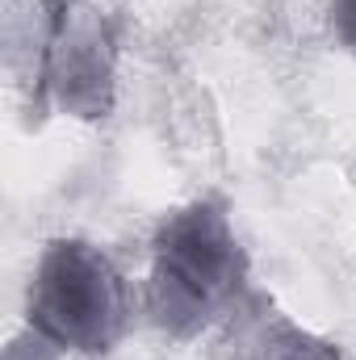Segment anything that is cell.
<instances>
[{
	"label": "cell",
	"mask_w": 356,
	"mask_h": 360,
	"mask_svg": "<svg viewBox=\"0 0 356 360\" xmlns=\"http://www.w3.org/2000/svg\"><path fill=\"white\" fill-rule=\"evenodd\" d=\"M30 331L59 352L105 356L122 344L130 323V293L117 264L84 239L46 243L25 293Z\"/></svg>",
	"instance_id": "cell-2"
},
{
	"label": "cell",
	"mask_w": 356,
	"mask_h": 360,
	"mask_svg": "<svg viewBox=\"0 0 356 360\" xmlns=\"http://www.w3.org/2000/svg\"><path fill=\"white\" fill-rule=\"evenodd\" d=\"M210 360H344V348L306 331L265 289L248 285L210 331Z\"/></svg>",
	"instance_id": "cell-4"
},
{
	"label": "cell",
	"mask_w": 356,
	"mask_h": 360,
	"mask_svg": "<svg viewBox=\"0 0 356 360\" xmlns=\"http://www.w3.org/2000/svg\"><path fill=\"white\" fill-rule=\"evenodd\" d=\"M248 272V252L227 205L218 197H197L172 210L151 239L147 319L172 340L210 335L252 285Z\"/></svg>",
	"instance_id": "cell-1"
},
{
	"label": "cell",
	"mask_w": 356,
	"mask_h": 360,
	"mask_svg": "<svg viewBox=\"0 0 356 360\" xmlns=\"http://www.w3.org/2000/svg\"><path fill=\"white\" fill-rule=\"evenodd\" d=\"M117 101V25L89 0H42L38 105L101 122Z\"/></svg>",
	"instance_id": "cell-3"
},
{
	"label": "cell",
	"mask_w": 356,
	"mask_h": 360,
	"mask_svg": "<svg viewBox=\"0 0 356 360\" xmlns=\"http://www.w3.org/2000/svg\"><path fill=\"white\" fill-rule=\"evenodd\" d=\"M327 21H331L336 42H340V46H344V51L356 59V0H331Z\"/></svg>",
	"instance_id": "cell-5"
},
{
	"label": "cell",
	"mask_w": 356,
	"mask_h": 360,
	"mask_svg": "<svg viewBox=\"0 0 356 360\" xmlns=\"http://www.w3.org/2000/svg\"><path fill=\"white\" fill-rule=\"evenodd\" d=\"M55 356H59V348L46 344L38 331H25V335H17V340L4 348V360H55Z\"/></svg>",
	"instance_id": "cell-6"
}]
</instances>
